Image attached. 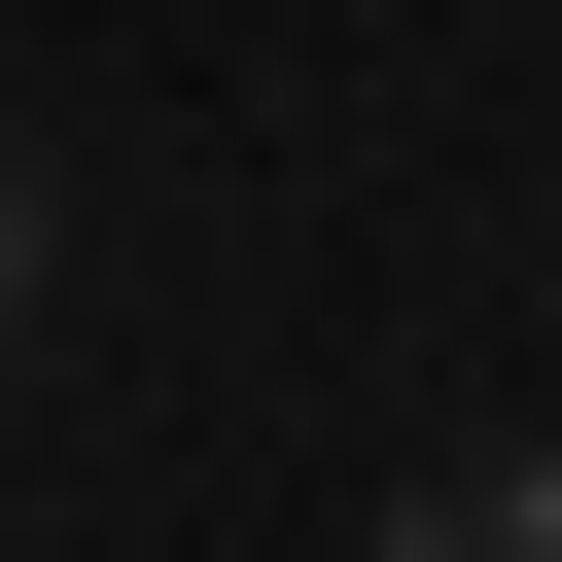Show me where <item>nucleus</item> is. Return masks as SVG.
Listing matches in <instances>:
<instances>
[{
	"instance_id": "f257e3e1",
	"label": "nucleus",
	"mask_w": 562,
	"mask_h": 562,
	"mask_svg": "<svg viewBox=\"0 0 562 562\" xmlns=\"http://www.w3.org/2000/svg\"><path fill=\"white\" fill-rule=\"evenodd\" d=\"M0 281H35V211H0Z\"/></svg>"
}]
</instances>
